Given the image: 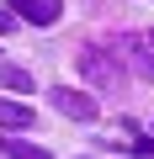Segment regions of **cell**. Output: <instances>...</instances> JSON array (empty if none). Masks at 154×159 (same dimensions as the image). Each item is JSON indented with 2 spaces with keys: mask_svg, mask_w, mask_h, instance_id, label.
Wrapping results in <instances>:
<instances>
[{
  "mask_svg": "<svg viewBox=\"0 0 154 159\" xmlns=\"http://www.w3.org/2000/svg\"><path fill=\"white\" fill-rule=\"evenodd\" d=\"M0 127H32V106H27V101H6V96H0Z\"/></svg>",
  "mask_w": 154,
  "mask_h": 159,
  "instance_id": "277c9868",
  "label": "cell"
},
{
  "mask_svg": "<svg viewBox=\"0 0 154 159\" xmlns=\"http://www.w3.org/2000/svg\"><path fill=\"white\" fill-rule=\"evenodd\" d=\"M0 154H6V159H53L48 148H37V143H21V138H0Z\"/></svg>",
  "mask_w": 154,
  "mask_h": 159,
  "instance_id": "8992f818",
  "label": "cell"
},
{
  "mask_svg": "<svg viewBox=\"0 0 154 159\" xmlns=\"http://www.w3.org/2000/svg\"><path fill=\"white\" fill-rule=\"evenodd\" d=\"M0 90H21V96H32V74H27L21 64H0Z\"/></svg>",
  "mask_w": 154,
  "mask_h": 159,
  "instance_id": "5b68a950",
  "label": "cell"
},
{
  "mask_svg": "<svg viewBox=\"0 0 154 159\" xmlns=\"http://www.w3.org/2000/svg\"><path fill=\"white\" fill-rule=\"evenodd\" d=\"M6 32H16V16H11V11H0V37H6Z\"/></svg>",
  "mask_w": 154,
  "mask_h": 159,
  "instance_id": "ba28073f",
  "label": "cell"
},
{
  "mask_svg": "<svg viewBox=\"0 0 154 159\" xmlns=\"http://www.w3.org/2000/svg\"><path fill=\"white\" fill-rule=\"evenodd\" d=\"M122 43H128V48H133V69H138V74H143V80H154V58H149V53H143V48H149V37H122Z\"/></svg>",
  "mask_w": 154,
  "mask_h": 159,
  "instance_id": "52a82bcc",
  "label": "cell"
},
{
  "mask_svg": "<svg viewBox=\"0 0 154 159\" xmlns=\"http://www.w3.org/2000/svg\"><path fill=\"white\" fill-rule=\"evenodd\" d=\"M80 69L96 80V85H106V90H117V80H122V69H117V64H106V58H101V48H85V53H80Z\"/></svg>",
  "mask_w": 154,
  "mask_h": 159,
  "instance_id": "3957f363",
  "label": "cell"
},
{
  "mask_svg": "<svg viewBox=\"0 0 154 159\" xmlns=\"http://www.w3.org/2000/svg\"><path fill=\"white\" fill-rule=\"evenodd\" d=\"M53 106H58L64 117H74V122H91V117H96V101H91L85 90H74V85H58V90H53Z\"/></svg>",
  "mask_w": 154,
  "mask_h": 159,
  "instance_id": "7a4b0ae2",
  "label": "cell"
},
{
  "mask_svg": "<svg viewBox=\"0 0 154 159\" xmlns=\"http://www.w3.org/2000/svg\"><path fill=\"white\" fill-rule=\"evenodd\" d=\"M6 6H11L21 21H32V27H53L58 11H64V0H6Z\"/></svg>",
  "mask_w": 154,
  "mask_h": 159,
  "instance_id": "6da1fadb",
  "label": "cell"
}]
</instances>
